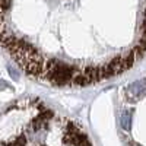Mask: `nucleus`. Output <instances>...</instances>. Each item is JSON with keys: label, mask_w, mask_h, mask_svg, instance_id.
Here are the masks:
<instances>
[{"label": "nucleus", "mask_w": 146, "mask_h": 146, "mask_svg": "<svg viewBox=\"0 0 146 146\" xmlns=\"http://www.w3.org/2000/svg\"><path fill=\"white\" fill-rule=\"evenodd\" d=\"M0 146H92L85 129L36 96H25L0 113Z\"/></svg>", "instance_id": "f257e3e1"}, {"label": "nucleus", "mask_w": 146, "mask_h": 146, "mask_svg": "<svg viewBox=\"0 0 146 146\" xmlns=\"http://www.w3.org/2000/svg\"><path fill=\"white\" fill-rule=\"evenodd\" d=\"M118 115L127 146H146V76L123 88Z\"/></svg>", "instance_id": "f03ea898"}]
</instances>
